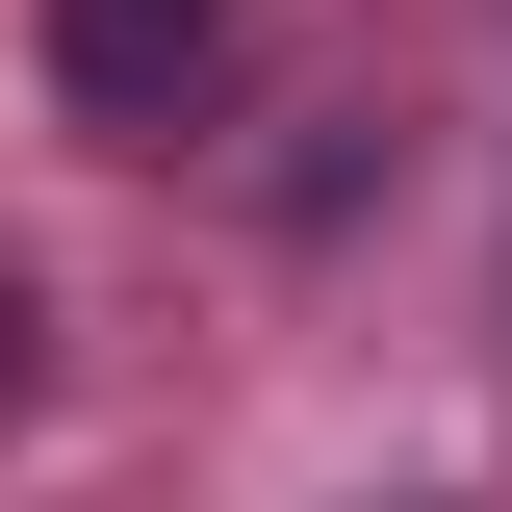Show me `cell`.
<instances>
[{
  "instance_id": "6da1fadb",
  "label": "cell",
  "mask_w": 512,
  "mask_h": 512,
  "mask_svg": "<svg viewBox=\"0 0 512 512\" xmlns=\"http://www.w3.org/2000/svg\"><path fill=\"white\" fill-rule=\"evenodd\" d=\"M231 77V0H52V103L103 154H180V103Z\"/></svg>"
},
{
  "instance_id": "7a4b0ae2",
  "label": "cell",
  "mask_w": 512,
  "mask_h": 512,
  "mask_svg": "<svg viewBox=\"0 0 512 512\" xmlns=\"http://www.w3.org/2000/svg\"><path fill=\"white\" fill-rule=\"evenodd\" d=\"M0 384H26V308H0Z\"/></svg>"
}]
</instances>
